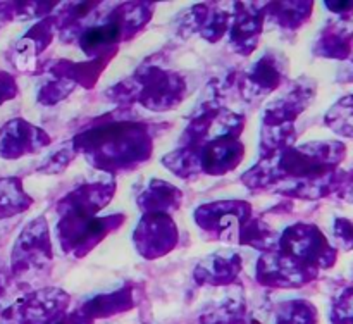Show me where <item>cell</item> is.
Here are the masks:
<instances>
[{
  "label": "cell",
  "mask_w": 353,
  "mask_h": 324,
  "mask_svg": "<svg viewBox=\"0 0 353 324\" xmlns=\"http://www.w3.org/2000/svg\"><path fill=\"white\" fill-rule=\"evenodd\" d=\"M76 154L102 171H130L150 159L152 136L147 126L130 121H110L92 126L72 140Z\"/></svg>",
  "instance_id": "6da1fadb"
},
{
  "label": "cell",
  "mask_w": 353,
  "mask_h": 324,
  "mask_svg": "<svg viewBox=\"0 0 353 324\" xmlns=\"http://www.w3.org/2000/svg\"><path fill=\"white\" fill-rule=\"evenodd\" d=\"M54 259L48 223L43 216L34 217L21 230L10 252V274L14 279L31 281L48 271Z\"/></svg>",
  "instance_id": "7a4b0ae2"
},
{
  "label": "cell",
  "mask_w": 353,
  "mask_h": 324,
  "mask_svg": "<svg viewBox=\"0 0 353 324\" xmlns=\"http://www.w3.org/2000/svg\"><path fill=\"white\" fill-rule=\"evenodd\" d=\"M68 305L64 290H34L7 305L0 312V324H54L68 314Z\"/></svg>",
  "instance_id": "3957f363"
},
{
  "label": "cell",
  "mask_w": 353,
  "mask_h": 324,
  "mask_svg": "<svg viewBox=\"0 0 353 324\" xmlns=\"http://www.w3.org/2000/svg\"><path fill=\"white\" fill-rule=\"evenodd\" d=\"M126 217L123 214H110L103 217H61L55 236L65 254L83 257L97 247L107 234L123 226Z\"/></svg>",
  "instance_id": "277c9868"
},
{
  "label": "cell",
  "mask_w": 353,
  "mask_h": 324,
  "mask_svg": "<svg viewBox=\"0 0 353 324\" xmlns=\"http://www.w3.org/2000/svg\"><path fill=\"white\" fill-rule=\"evenodd\" d=\"M278 250L316 271L321 267H330L336 261L334 248L312 224L299 223L286 227L279 234Z\"/></svg>",
  "instance_id": "5b68a950"
},
{
  "label": "cell",
  "mask_w": 353,
  "mask_h": 324,
  "mask_svg": "<svg viewBox=\"0 0 353 324\" xmlns=\"http://www.w3.org/2000/svg\"><path fill=\"white\" fill-rule=\"evenodd\" d=\"M193 217L207 234L216 240L231 241L240 236L243 224L252 219V207L245 200H219L200 205Z\"/></svg>",
  "instance_id": "8992f818"
},
{
  "label": "cell",
  "mask_w": 353,
  "mask_h": 324,
  "mask_svg": "<svg viewBox=\"0 0 353 324\" xmlns=\"http://www.w3.org/2000/svg\"><path fill=\"white\" fill-rule=\"evenodd\" d=\"M140 83L138 102L148 110L162 112L171 110L183 102L186 93V83L178 72L168 69L148 68L137 72Z\"/></svg>",
  "instance_id": "52a82bcc"
},
{
  "label": "cell",
  "mask_w": 353,
  "mask_h": 324,
  "mask_svg": "<svg viewBox=\"0 0 353 324\" xmlns=\"http://www.w3.org/2000/svg\"><path fill=\"white\" fill-rule=\"evenodd\" d=\"M317 276L312 267L300 264L281 250L265 252L257 261V279L269 288H300Z\"/></svg>",
  "instance_id": "ba28073f"
},
{
  "label": "cell",
  "mask_w": 353,
  "mask_h": 324,
  "mask_svg": "<svg viewBox=\"0 0 353 324\" xmlns=\"http://www.w3.org/2000/svg\"><path fill=\"white\" fill-rule=\"evenodd\" d=\"M133 243L145 259H159L178 243V226L169 214H143L133 231Z\"/></svg>",
  "instance_id": "9c48e42d"
},
{
  "label": "cell",
  "mask_w": 353,
  "mask_h": 324,
  "mask_svg": "<svg viewBox=\"0 0 353 324\" xmlns=\"http://www.w3.org/2000/svg\"><path fill=\"white\" fill-rule=\"evenodd\" d=\"M50 136L41 128L23 117H14L0 126V159L16 161L24 155H33L50 145Z\"/></svg>",
  "instance_id": "30bf717a"
},
{
  "label": "cell",
  "mask_w": 353,
  "mask_h": 324,
  "mask_svg": "<svg viewBox=\"0 0 353 324\" xmlns=\"http://www.w3.org/2000/svg\"><path fill=\"white\" fill-rule=\"evenodd\" d=\"M116 183L97 181L86 183L69 192L57 203L61 217H95L112 200Z\"/></svg>",
  "instance_id": "8fae6325"
},
{
  "label": "cell",
  "mask_w": 353,
  "mask_h": 324,
  "mask_svg": "<svg viewBox=\"0 0 353 324\" xmlns=\"http://www.w3.org/2000/svg\"><path fill=\"white\" fill-rule=\"evenodd\" d=\"M265 23V3H233L230 43L234 52L250 55L257 48Z\"/></svg>",
  "instance_id": "7c38bea8"
},
{
  "label": "cell",
  "mask_w": 353,
  "mask_h": 324,
  "mask_svg": "<svg viewBox=\"0 0 353 324\" xmlns=\"http://www.w3.org/2000/svg\"><path fill=\"white\" fill-rule=\"evenodd\" d=\"M243 154L245 145L240 138H214L200 147V168L203 174L223 176L240 164Z\"/></svg>",
  "instance_id": "4fadbf2b"
},
{
  "label": "cell",
  "mask_w": 353,
  "mask_h": 324,
  "mask_svg": "<svg viewBox=\"0 0 353 324\" xmlns=\"http://www.w3.org/2000/svg\"><path fill=\"white\" fill-rule=\"evenodd\" d=\"M285 78V65L274 52H268L245 74L241 92L248 100H261L279 88Z\"/></svg>",
  "instance_id": "5bb4252c"
},
{
  "label": "cell",
  "mask_w": 353,
  "mask_h": 324,
  "mask_svg": "<svg viewBox=\"0 0 353 324\" xmlns=\"http://www.w3.org/2000/svg\"><path fill=\"white\" fill-rule=\"evenodd\" d=\"M57 28L54 17L48 16L38 21L30 28L19 40L16 41L12 50V62L19 71L31 72L37 65V59L54 38V30Z\"/></svg>",
  "instance_id": "9a60e30c"
},
{
  "label": "cell",
  "mask_w": 353,
  "mask_h": 324,
  "mask_svg": "<svg viewBox=\"0 0 353 324\" xmlns=\"http://www.w3.org/2000/svg\"><path fill=\"white\" fill-rule=\"evenodd\" d=\"M241 272V257L233 250L216 252L200 261L195 267L196 281L200 285L209 286H228L238 278Z\"/></svg>",
  "instance_id": "2e32d148"
},
{
  "label": "cell",
  "mask_w": 353,
  "mask_h": 324,
  "mask_svg": "<svg viewBox=\"0 0 353 324\" xmlns=\"http://www.w3.org/2000/svg\"><path fill=\"white\" fill-rule=\"evenodd\" d=\"M76 38L83 54L90 59H110L117 45L123 41L119 26L110 17L103 23L81 28Z\"/></svg>",
  "instance_id": "e0dca14e"
},
{
  "label": "cell",
  "mask_w": 353,
  "mask_h": 324,
  "mask_svg": "<svg viewBox=\"0 0 353 324\" xmlns=\"http://www.w3.org/2000/svg\"><path fill=\"white\" fill-rule=\"evenodd\" d=\"M183 202V193L178 186L164 179H150L143 192L138 195L137 203L145 214H169L178 210Z\"/></svg>",
  "instance_id": "ac0fdd59"
},
{
  "label": "cell",
  "mask_w": 353,
  "mask_h": 324,
  "mask_svg": "<svg viewBox=\"0 0 353 324\" xmlns=\"http://www.w3.org/2000/svg\"><path fill=\"white\" fill-rule=\"evenodd\" d=\"M134 298L133 292L130 288H119L109 293H99L86 300L79 310L90 317V319H107L116 314L128 312L133 309Z\"/></svg>",
  "instance_id": "d6986e66"
},
{
  "label": "cell",
  "mask_w": 353,
  "mask_h": 324,
  "mask_svg": "<svg viewBox=\"0 0 353 324\" xmlns=\"http://www.w3.org/2000/svg\"><path fill=\"white\" fill-rule=\"evenodd\" d=\"M247 302L240 292L230 293L202 314V324H243L248 317Z\"/></svg>",
  "instance_id": "ffe728a7"
},
{
  "label": "cell",
  "mask_w": 353,
  "mask_h": 324,
  "mask_svg": "<svg viewBox=\"0 0 353 324\" xmlns=\"http://www.w3.org/2000/svg\"><path fill=\"white\" fill-rule=\"evenodd\" d=\"M353 26L347 21H336L324 28L316 43V54L331 59H343L350 52Z\"/></svg>",
  "instance_id": "44dd1931"
},
{
  "label": "cell",
  "mask_w": 353,
  "mask_h": 324,
  "mask_svg": "<svg viewBox=\"0 0 353 324\" xmlns=\"http://www.w3.org/2000/svg\"><path fill=\"white\" fill-rule=\"evenodd\" d=\"M152 12H154L152 3H121L110 12V19L119 26L123 41H126L150 21Z\"/></svg>",
  "instance_id": "7402d4cb"
},
{
  "label": "cell",
  "mask_w": 353,
  "mask_h": 324,
  "mask_svg": "<svg viewBox=\"0 0 353 324\" xmlns=\"http://www.w3.org/2000/svg\"><path fill=\"white\" fill-rule=\"evenodd\" d=\"M33 199L26 193L19 178H0V219H9L28 210Z\"/></svg>",
  "instance_id": "603a6c76"
},
{
  "label": "cell",
  "mask_w": 353,
  "mask_h": 324,
  "mask_svg": "<svg viewBox=\"0 0 353 324\" xmlns=\"http://www.w3.org/2000/svg\"><path fill=\"white\" fill-rule=\"evenodd\" d=\"M312 10V3H265V19L285 30H299Z\"/></svg>",
  "instance_id": "cb8c5ba5"
},
{
  "label": "cell",
  "mask_w": 353,
  "mask_h": 324,
  "mask_svg": "<svg viewBox=\"0 0 353 324\" xmlns=\"http://www.w3.org/2000/svg\"><path fill=\"white\" fill-rule=\"evenodd\" d=\"M162 164L183 179H195L202 174L200 168V148L190 147V145H179V148L169 152L162 157Z\"/></svg>",
  "instance_id": "d4e9b609"
},
{
  "label": "cell",
  "mask_w": 353,
  "mask_h": 324,
  "mask_svg": "<svg viewBox=\"0 0 353 324\" xmlns=\"http://www.w3.org/2000/svg\"><path fill=\"white\" fill-rule=\"evenodd\" d=\"M238 241H240L241 245L257 248L262 254H265V252H272L278 248L279 233H276L265 221L250 219L247 224H243V227L240 230Z\"/></svg>",
  "instance_id": "484cf974"
},
{
  "label": "cell",
  "mask_w": 353,
  "mask_h": 324,
  "mask_svg": "<svg viewBox=\"0 0 353 324\" xmlns=\"http://www.w3.org/2000/svg\"><path fill=\"white\" fill-rule=\"evenodd\" d=\"M55 3L37 2H0V28L12 21H24L31 17H48V12L55 9Z\"/></svg>",
  "instance_id": "4316f807"
},
{
  "label": "cell",
  "mask_w": 353,
  "mask_h": 324,
  "mask_svg": "<svg viewBox=\"0 0 353 324\" xmlns=\"http://www.w3.org/2000/svg\"><path fill=\"white\" fill-rule=\"evenodd\" d=\"M231 19H233V6H209L205 21L202 24L200 34L207 41H217L230 31Z\"/></svg>",
  "instance_id": "83f0119b"
},
{
  "label": "cell",
  "mask_w": 353,
  "mask_h": 324,
  "mask_svg": "<svg viewBox=\"0 0 353 324\" xmlns=\"http://www.w3.org/2000/svg\"><path fill=\"white\" fill-rule=\"evenodd\" d=\"M317 312L305 300H288L276 309V324H316Z\"/></svg>",
  "instance_id": "f1b7e54d"
},
{
  "label": "cell",
  "mask_w": 353,
  "mask_h": 324,
  "mask_svg": "<svg viewBox=\"0 0 353 324\" xmlns=\"http://www.w3.org/2000/svg\"><path fill=\"white\" fill-rule=\"evenodd\" d=\"M326 123L336 133L353 136V95L345 97L326 114Z\"/></svg>",
  "instance_id": "f546056e"
},
{
  "label": "cell",
  "mask_w": 353,
  "mask_h": 324,
  "mask_svg": "<svg viewBox=\"0 0 353 324\" xmlns=\"http://www.w3.org/2000/svg\"><path fill=\"white\" fill-rule=\"evenodd\" d=\"M207 12H209L207 3H196V6H192L190 9L183 10L178 16V19H176L178 33H181L183 37H192L193 33H200Z\"/></svg>",
  "instance_id": "4dcf8cb0"
},
{
  "label": "cell",
  "mask_w": 353,
  "mask_h": 324,
  "mask_svg": "<svg viewBox=\"0 0 353 324\" xmlns=\"http://www.w3.org/2000/svg\"><path fill=\"white\" fill-rule=\"evenodd\" d=\"M74 83L68 81L64 78H59L54 76V79H48L47 83L40 86L38 90V102L43 103V105H54V103L64 100L69 93L74 90Z\"/></svg>",
  "instance_id": "1f68e13d"
},
{
  "label": "cell",
  "mask_w": 353,
  "mask_h": 324,
  "mask_svg": "<svg viewBox=\"0 0 353 324\" xmlns=\"http://www.w3.org/2000/svg\"><path fill=\"white\" fill-rule=\"evenodd\" d=\"M74 155L76 150L74 147H72V141L68 145H61V147L55 148L52 154H48L47 157L41 161L38 171L43 172V174H59V172H62L69 164H71Z\"/></svg>",
  "instance_id": "d6a6232c"
},
{
  "label": "cell",
  "mask_w": 353,
  "mask_h": 324,
  "mask_svg": "<svg viewBox=\"0 0 353 324\" xmlns=\"http://www.w3.org/2000/svg\"><path fill=\"white\" fill-rule=\"evenodd\" d=\"M334 238L343 248H353V224L347 219H338L334 224Z\"/></svg>",
  "instance_id": "836d02e7"
},
{
  "label": "cell",
  "mask_w": 353,
  "mask_h": 324,
  "mask_svg": "<svg viewBox=\"0 0 353 324\" xmlns=\"http://www.w3.org/2000/svg\"><path fill=\"white\" fill-rule=\"evenodd\" d=\"M17 95V83L10 72L0 71V105Z\"/></svg>",
  "instance_id": "e575fe53"
},
{
  "label": "cell",
  "mask_w": 353,
  "mask_h": 324,
  "mask_svg": "<svg viewBox=\"0 0 353 324\" xmlns=\"http://www.w3.org/2000/svg\"><path fill=\"white\" fill-rule=\"evenodd\" d=\"M10 281H12V274H10L9 265L0 259V312L6 309L3 307V298H6L7 292H9Z\"/></svg>",
  "instance_id": "d590c367"
},
{
  "label": "cell",
  "mask_w": 353,
  "mask_h": 324,
  "mask_svg": "<svg viewBox=\"0 0 353 324\" xmlns=\"http://www.w3.org/2000/svg\"><path fill=\"white\" fill-rule=\"evenodd\" d=\"M54 324H95V321L90 319V317L86 316V314H83L79 309H76L72 310V312L62 316L61 319Z\"/></svg>",
  "instance_id": "8d00e7d4"
},
{
  "label": "cell",
  "mask_w": 353,
  "mask_h": 324,
  "mask_svg": "<svg viewBox=\"0 0 353 324\" xmlns=\"http://www.w3.org/2000/svg\"><path fill=\"white\" fill-rule=\"evenodd\" d=\"M326 7L336 14H343L347 12V10H353V3H326Z\"/></svg>",
  "instance_id": "74e56055"
}]
</instances>
